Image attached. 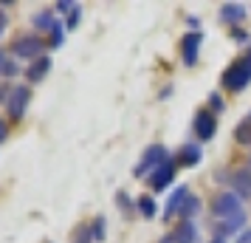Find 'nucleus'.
Returning a JSON list of instances; mask_svg holds the SVG:
<instances>
[{
  "instance_id": "obj_6",
  "label": "nucleus",
  "mask_w": 251,
  "mask_h": 243,
  "mask_svg": "<svg viewBox=\"0 0 251 243\" xmlns=\"http://www.w3.org/2000/svg\"><path fill=\"white\" fill-rule=\"evenodd\" d=\"M203 43V31H189L181 37V57L183 65H195L198 62V48Z\"/></svg>"
},
{
  "instance_id": "obj_24",
  "label": "nucleus",
  "mask_w": 251,
  "mask_h": 243,
  "mask_svg": "<svg viewBox=\"0 0 251 243\" xmlns=\"http://www.w3.org/2000/svg\"><path fill=\"white\" fill-rule=\"evenodd\" d=\"M209 105H212V110H215V113H220V110L226 108V102H223V96H220V93H212V96H209Z\"/></svg>"
},
{
  "instance_id": "obj_13",
  "label": "nucleus",
  "mask_w": 251,
  "mask_h": 243,
  "mask_svg": "<svg viewBox=\"0 0 251 243\" xmlns=\"http://www.w3.org/2000/svg\"><path fill=\"white\" fill-rule=\"evenodd\" d=\"M48 71H51V57H40V59H34V62L28 65L25 77H28V82H40V80H46Z\"/></svg>"
},
{
  "instance_id": "obj_9",
  "label": "nucleus",
  "mask_w": 251,
  "mask_h": 243,
  "mask_svg": "<svg viewBox=\"0 0 251 243\" xmlns=\"http://www.w3.org/2000/svg\"><path fill=\"white\" fill-rule=\"evenodd\" d=\"M172 175H175V162H172V159H167V162L161 164L155 173L150 175V187H152L155 192H161V189L172 181Z\"/></svg>"
},
{
  "instance_id": "obj_31",
  "label": "nucleus",
  "mask_w": 251,
  "mask_h": 243,
  "mask_svg": "<svg viewBox=\"0 0 251 243\" xmlns=\"http://www.w3.org/2000/svg\"><path fill=\"white\" fill-rule=\"evenodd\" d=\"M6 65H9V57H6V51H0V77H3Z\"/></svg>"
},
{
  "instance_id": "obj_28",
  "label": "nucleus",
  "mask_w": 251,
  "mask_h": 243,
  "mask_svg": "<svg viewBox=\"0 0 251 243\" xmlns=\"http://www.w3.org/2000/svg\"><path fill=\"white\" fill-rule=\"evenodd\" d=\"M6 139H9V125H6V122L0 119V144H3Z\"/></svg>"
},
{
  "instance_id": "obj_35",
  "label": "nucleus",
  "mask_w": 251,
  "mask_h": 243,
  "mask_svg": "<svg viewBox=\"0 0 251 243\" xmlns=\"http://www.w3.org/2000/svg\"><path fill=\"white\" fill-rule=\"evenodd\" d=\"M249 162H251V156H249Z\"/></svg>"
},
{
  "instance_id": "obj_22",
  "label": "nucleus",
  "mask_w": 251,
  "mask_h": 243,
  "mask_svg": "<svg viewBox=\"0 0 251 243\" xmlns=\"http://www.w3.org/2000/svg\"><path fill=\"white\" fill-rule=\"evenodd\" d=\"M91 241H93L91 226H79V229H76V241L74 243H91Z\"/></svg>"
},
{
  "instance_id": "obj_30",
  "label": "nucleus",
  "mask_w": 251,
  "mask_h": 243,
  "mask_svg": "<svg viewBox=\"0 0 251 243\" xmlns=\"http://www.w3.org/2000/svg\"><path fill=\"white\" fill-rule=\"evenodd\" d=\"M237 243H251V229H243V232H240Z\"/></svg>"
},
{
  "instance_id": "obj_34",
  "label": "nucleus",
  "mask_w": 251,
  "mask_h": 243,
  "mask_svg": "<svg viewBox=\"0 0 251 243\" xmlns=\"http://www.w3.org/2000/svg\"><path fill=\"white\" fill-rule=\"evenodd\" d=\"M209 243H226V241H217V238H212V241H209Z\"/></svg>"
},
{
  "instance_id": "obj_26",
  "label": "nucleus",
  "mask_w": 251,
  "mask_h": 243,
  "mask_svg": "<svg viewBox=\"0 0 251 243\" xmlns=\"http://www.w3.org/2000/svg\"><path fill=\"white\" fill-rule=\"evenodd\" d=\"M79 3H71V0H59L57 3V12H62V14H71L74 9H76Z\"/></svg>"
},
{
  "instance_id": "obj_29",
  "label": "nucleus",
  "mask_w": 251,
  "mask_h": 243,
  "mask_svg": "<svg viewBox=\"0 0 251 243\" xmlns=\"http://www.w3.org/2000/svg\"><path fill=\"white\" fill-rule=\"evenodd\" d=\"M234 40H237V43H251V37L246 34L243 28H237V31H234Z\"/></svg>"
},
{
  "instance_id": "obj_20",
  "label": "nucleus",
  "mask_w": 251,
  "mask_h": 243,
  "mask_svg": "<svg viewBox=\"0 0 251 243\" xmlns=\"http://www.w3.org/2000/svg\"><path fill=\"white\" fill-rule=\"evenodd\" d=\"M62 43H65V26L57 23L54 28H51V48H59Z\"/></svg>"
},
{
  "instance_id": "obj_4",
  "label": "nucleus",
  "mask_w": 251,
  "mask_h": 243,
  "mask_svg": "<svg viewBox=\"0 0 251 243\" xmlns=\"http://www.w3.org/2000/svg\"><path fill=\"white\" fill-rule=\"evenodd\" d=\"M167 159H170V156H167V150H164L161 144H152V147H147V153L141 156V162L136 164L133 175H136V178H144V175H147L150 170L155 173V170H158V167H161L164 162H167Z\"/></svg>"
},
{
  "instance_id": "obj_23",
  "label": "nucleus",
  "mask_w": 251,
  "mask_h": 243,
  "mask_svg": "<svg viewBox=\"0 0 251 243\" xmlns=\"http://www.w3.org/2000/svg\"><path fill=\"white\" fill-rule=\"evenodd\" d=\"M116 204L122 207V212H133V207H136V204H133V201H130L125 192H119V195H116Z\"/></svg>"
},
{
  "instance_id": "obj_25",
  "label": "nucleus",
  "mask_w": 251,
  "mask_h": 243,
  "mask_svg": "<svg viewBox=\"0 0 251 243\" xmlns=\"http://www.w3.org/2000/svg\"><path fill=\"white\" fill-rule=\"evenodd\" d=\"M79 17H82V6H76V9L68 14V28H76V26H79Z\"/></svg>"
},
{
  "instance_id": "obj_15",
  "label": "nucleus",
  "mask_w": 251,
  "mask_h": 243,
  "mask_svg": "<svg viewBox=\"0 0 251 243\" xmlns=\"http://www.w3.org/2000/svg\"><path fill=\"white\" fill-rule=\"evenodd\" d=\"M246 14H249V9H246L243 3H226V6L220 9V17H223L226 23H240V20H246Z\"/></svg>"
},
{
  "instance_id": "obj_16",
  "label": "nucleus",
  "mask_w": 251,
  "mask_h": 243,
  "mask_svg": "<svg viewBox=\"0 0 251 243\" xmlns=\"http://www.w3.org/2000/svg\"><path fill=\"white\" fill-rule=\"evenodd\" d=\"M198 209H201V198L189 195V198H186V204L181 207V212H178V215H181V220H192L195 215H198Z\"/></svg>"
},
{
  "instance_id": "obj_7",
  "label": "nucleus",
  "mask_w": 251,
  "mask_h": 243,
  "mask_svg": "<svg viewBox=\"0 0 251 243\" xmlns=\"http://www.w3.org/2000/svg\"><path fill=\"white\" fill-rule=\"evenodd\" d=\"M217 130V119L209 110H198V116H195V136L201 141H209L212 136H215Z\"/></svg>"
},
{
  "instance_id": "obj_33",
  "label": "nucleus",
  "mask_w": 251,
  "mask_h": 243,
  "mask_svg": "<svg viewBox=\"0 0 251 243\" xmlns=\"http://www.w3.org/2000/svg\"><path fill=\"white\" fill-rule=\"evenodd\" d=\"M161 243H175V238H172V235H167V238H164Z\"/></svg>"
},
{
  "instance_id": "obj_18",
  "label": "nucleus",
  "mask_w": 251,
  "mask_h": 243,
  "mask_svg": "<svg viewBox=\"0 0 251 243\" xmlns=\"http://www.w3.org/2000/svg\"><path fill=\"white\" fill-rule=\"evenodd\" d=\"M136 207L141 209V215H144V218H152V215H158V207H155V201H152L150 195H141Z\"/></svg>"
},
{
  "instance_id": "obj_19",
  "label": "nucleus",
  "mask_w": 251,
  "mask_h": 243,
  "mask_svg": "<svg viewBox=\"0 0 251 243\" xmlns=\"http://www.w3.org/2000/svg\"><path fill=\"white\" fill-rule=\"evenodd\" d=\"M34 26L37 28H40V31H51V28H54V26H57V20H54V14L51 12H40V14H34Z\"/></svg>"
},
{
  "instance_id": "obj_2",
  "label": "nucleus",
  "mask_w": 251,
  "mask_h": 243,
  "mask_svg": "<svg viewBox=\"0 0 251 243\" xmlns=\"http://www.w3.org/2000/svg\"><path fill=\"white\" fill-rule=\"evenodd\" d=\"M43 48H46V43H43V37L37 34H25V37H17L12 43V54L17 59H40L43 57Z\"/></svg>"
},
{
  "instance_id": "obj_21",
  "label": "nucleus",
  "mask_w": 251,
  "mask_h": 243,
  "mask_svg": "<svg viewBox=\"0 0 251 243\" xmlns=\"http://www.w3.org/2000/svg\"><path fill=\"white\" fill-rule=\"evenodd\" d=\"M91 235L93 241H104V218H96L91 223Z\"/></svg>"
},
{
  "instance_id": "obj_8",
  "label": "nucleus",
  "mask_w": 251,
  "mask_h": 243,
  "mask_svg": "<svg viewBox=\"0 0 251 243\" xmlns=\"http://www.w3.org/2000/svg\"><path fill=\"white\" fill-rule=\"evenodd\" d=\"M228 184H231V192L243 201V198H251V170H234L228 175Z\"/></svg>"
},
{
  "instance_id": "obj_12",
  "label": "nucleus",
  "mask_w": 251,
  "mask_h": 243,
  "mask_svg": "<svg viewBox=\"0 0 251 243\" xmlns=\"http://www.w3.org/2000/svg\"><path fill=\"white\" fill-rule=\"evenodd\" d=\"M172 238H175V243H198V226H195V220H181Z\"/></svg>"
},
{
  "instance_id": "obj_5",
  "label": "nucleus",
  "mask_w": 251,
  "mask_h": 243,
  "mask_svg": "<svg viewBox=\"0 0 251 243\" xmlns=\"http://www.w3.org/2000/svg\"><path fill=\"white\" fill-rule=\"evenodd\" d=\"M28 102H31V88L28 85H17V88H12V93H9V116H12L14 122H20L25 113V108H28Z\"/></svg>"
},
{
  "instance_id": "obj_27",
  "label": "nucleus",
  "mask_w": 251,
  "mask_h": 243,
  "mask_svg": "<svg viewBox=\"0 0 251 243\" xmlns=\"http://www.w3.org/2000/svg\"><path fill=\"white\" fill-rule=\"evenodd\" d=\"M17 74H20L17 62H14V59H9V65H6V71H3V77H17Z\"/></svg>"
},
{
  "instance_id": "obj_11",
  "label": "nucleus",
  "mask_w": 251,
  "mask_h": 243,
  "mask_svg": "<svg viewBox=\"0 0 251 243\" xmlns=\"http://www.w3.org/2000/svg\"><path fill=\"white\" fill-rule=\"evenodd\" d=\"M243 223H246V212H240V215L226 218V220H215V238L217 241H226V235L243 229Z\"/></svg>"
},
{
  "instance_id": "obj_14",
  "label": "nucleus",
  "mask_w": 251,
  "mask_h": 243,
  "mask_svg": "<svg viewBox=\"0 0 251 243\" xmlns=\"http://www.w3.org/2000/svg\"><path fill=\"white\" fill-rule=\"evenodd\" d=\"M201 156H203V150L198 144H183L181 153H178V164L181 167H195V164L201 162Z\"/></svg>"
},
{
  "instance_id": "obj_17",
  "label": "nucleus",
  "mask_w": 251,
  "mask_h": 243,
  "mask_svg": "<svg viewBox=\"0 0 251 243\" xmlns=\"http://www.w3.org/2000/svg\"><path fill=\"white\" fill-rule=\"evenodd\" d=\"M234 139H237V144H243V147H249L251 144V119L240 122V128L234 130Z\"/></svg>"
},
{
  "instance_id": "obj_1",
  "label": "nucleus",
  "mask_w": 251,
  "mask_h": 243,
  "mask_svg": "<svg viewBox=\"0 0 251 243\" xmlns=\"http://www.w3.org/2000/svg\"><path fill=\"white\" fill-rule=\"evenodd\" d=\"M223 88H228V91H243L246 85L251 82V54H246L243 59H237V62H231L226 71H223Z\"/></svg>"
},
{
  "instance_id": "obj_10",
  "label": "nucleus",
  "mask_w": 251,
  "mask_h": 243,
  "mask_svg": "<svg viewBox=\"0 0 251 243\" xmlns=\"http://www.w3.org/2000/svg\"><path fill=\"white\" fill-rule=\"evenodd\" d=\"M186 198H189V187H175V192L170 195V201H167V207H164V218L170 220V218H175L178 212H181V207L186 204Z\"/></svg>"
},
{
  "instance_id": "obj_3",
  "label": "nucleus",
  "mask_w": 251,
  "mask_h": 243,
  "mask_svg": "<svg viewBox=\"0 0 251 243\" xmlns=\"http://www.w3.org/2000/svg\"><path fill=\"white\" fill-rule=\"evenodd\" d=\"M243 212V204L234 192H217L215 201H212V218L215 220H226V218H234Z\"/></svg>"
},
{
  "instance_id": "obj_32",
  "label": "nucleus",
  "mask_w": 251,
  "mask_h": 243,
  "mask_svg": "<svg viewBox=\"0 0 251 243\" xmlns=\"http://www.w3.org/2000/svg\"><path fill=\"white\" fill-rule=\"evenodd\" d=\"M6 23H9V17H6V12H3V9H0V34H3V31H6Z\"/></svg>"
}]
</instances>
